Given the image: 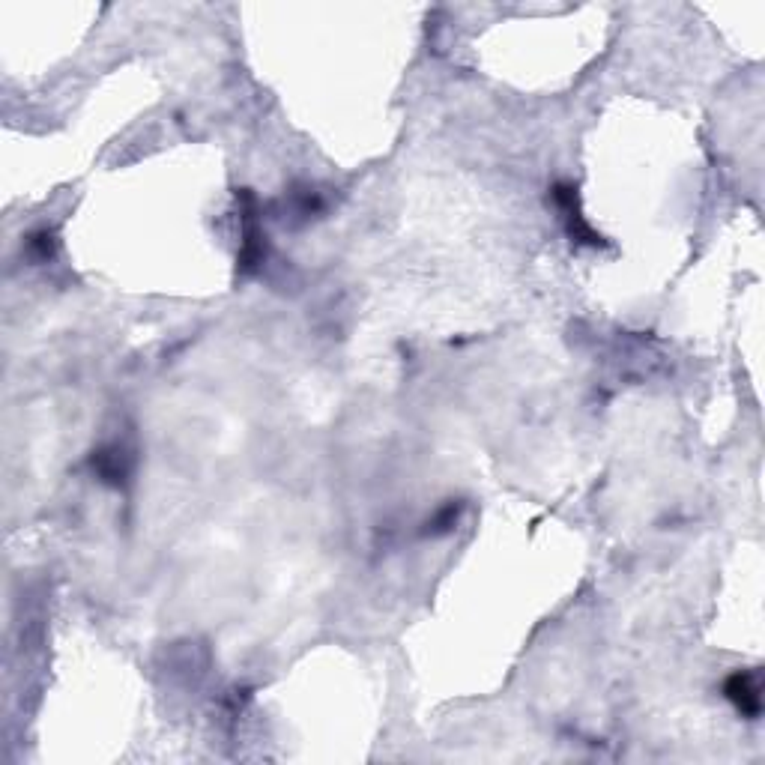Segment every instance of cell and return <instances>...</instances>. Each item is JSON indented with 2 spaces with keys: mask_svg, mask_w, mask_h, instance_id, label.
<instances>
[{
  "mask_svg": "<svg viewBox=\"0 0 765 765\" xmlns=\"http://www.w3.org/2000/svg\"><path fill=\"white\" fill-rule=\"evenodd\" d=\"M458 511L461 506H455V503H449V506H443V509L437 511V517L431 520V532H449L452 526H455V520H458Z\"/></svg>",
  "mask_w": 765,
  "mask_h": 765,
  "instance_id": "obj_4",
  "label": "cell"
},
{
  "mask_svg": "<svg viewBox=\"0 0 765 765\" xmlns=\"http://www.w3.org/2000/svg\"><path fill=\"white\" fill-rule=\"evenodd\" d=\"M724 697L736 706L739 715L745 718H760L763 715V685L754 670H739L724 682Z\"/></svg>",
  "mask_w": 765,
  "mask_h": 765,
  "instance_id": "obj_2",
  "label": "cell"
},
{
  "mask_svg": "<svg viewBox=\"0 0 765 765\" xmlns=\"http://www.w3.org/2000/svg\"><path fill=\"white\" fill-rule=\"evenodd\" d=\"M550 198H553L556 210L562 213L565 231H568V237H571L574 243H580V246H592V249H601V246H604L601 234H595V231L589 228V222L583 219V213H580V201H577V189H574V186H568V183H556V186H553V192H550Z\"/></svg>",
  "mask_w": 765,
  "mask_h": 765,
  "instance_id": "obj_1",
  "label": "cell"
},
{
  "mask_svg": "<svg viewBox=\"0 0 765 765\" xmlns=\"http://www.w3.org/2000/svg\"><path fill=\"white\" fill-rule=\"evenodd\" d=\"M93 467H96V473H99L105 482H111V485H120V482L129 479V455H126L120 446L99 449V452L93 455Z\"/></svg>",
  "mask_w": 765,
  "mask_h": 765,
  "instance_id": "obj_3",
  "label": "cell"
}]
</instances>
